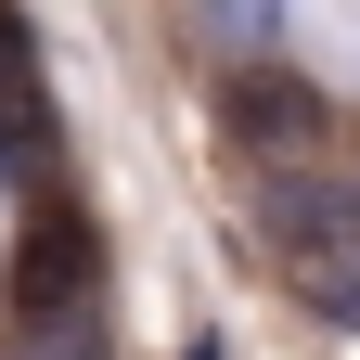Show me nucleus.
Listing matches in <instances>:
<instances>
[{
  "label": "nucleus",
  "instance_id": "nucleus-3",
  "mask_svg": "<svg viewBox=\"0 0 360 360\" xmlns=\"http://www.w3.org/2000/svg\"><path fill=\"white\" fill-rule=\"evenodd\" d=\"M0 360H116V347H103V309H65V322H26Z\"/></svg>",
  "mask_w": 360,
  "mask_h": 360
},
{
  "label": "nucleus",
  "instance_id": "nucleus-2",
  "mask_svg": "<svg viewBox=\"0 0 360 360\" xmlns=\"http://www.w3.org/2000/svg\"><path fill=\"white\" fill-rule=\"evenodd\" d=\"M65 309H103V219H90L65 180H52V193H26L13 270H0V335H26V322H65Z\"/></svg>",
  "mask_w": 360,
  "mask_h": 360
},
{
  "label": "nucleus",
  "instance_id": "nucleus-4",
  "mask_svg": "<svg viewBox=\"0 0 360 360\" xmlns=\"http://www.w3.org/2000/svg\"><path fill=\"white\" fill-rule=\"evenodd\" d=\"M193 360H219V347H193Z\"/></svg>",
  "mask_w": 360,
  "mask_h": 360
},
{
  "label": "nucleus",
  "instance_id": "nucleus-1",
  "mask_svg": "<svg viewBox=\"0 0 360 360\" xmlns=\"http://www.w3.org/2000/svg\"><path fill=\"white\" fill-rule=\"evenodd\" d=\"M206 90H219V129H232V155H245V167L347 155V116H335V90L309 77L296 52H232V65H219Z\"/></svg>",
  "mask_w": 360,
  "mask_h": 360
}]
</instances>
